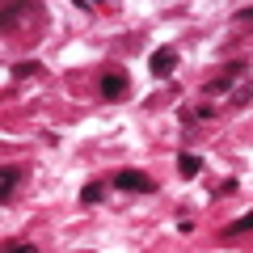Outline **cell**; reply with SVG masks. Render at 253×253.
I'll return each instance as SVG.
<instances>
[{"instance_id":"cell-1","label":"cell","mask_w":253,"mask_h":253,"mask_svg":"<svg viewBox=\"0 0 253 253\" xmlns=\"http://www.w3.org/2000/svg\"><path fill=\"white\" fill-rule=\"evenodd\" d=\"M114 186H118V190H131V194H152L156 181L148 177V173H139V169H118Z\"/></svg>"},{"instance_id":"cell-2","label":"cell","mask_w":253,"mask_h":253,"mask_svg":"<svg viewBox=\"0 0 253 253\" xmlns=\"http://www.w3.org/2000/svg\"><path fill=\"white\" fill-rule=\"evenodd\" d=\"M126 93H131L126 72H106V76H101V97H106V101H123Z\"/></svg>"},{"instance_id":"cell-3","label":"cell","mask_w":253,"mask_h":253,"mask_svg":"<svg viewBox=\"0 0 253 253\" xmlns=\"http://www.w3.org/2000/svg\"><path fill=\"white\" fill-rule=\"evenodd\" d=\"M148 68H152V76H169L173 68H177V51H169V46H165V51H156L152 59H148Z\"/></svg>"},{"instance_id":"cell-4","label":"cell","mask_w":253,"mask_h":253,"mask_svg":"<svg viewBox=\"0 0 253 253\" xmlns=\"http://www.w3.org/2000/svg\"><path fill=\"white\" fill-rule=\"evenodd\" d=\"M17 181H21V169L17 165H4V169H0V199H9Z\"/></svg>"},{"instance_id":"cell-5","label":"cell","mask_w":253,"mask_h":253,"mask_svg":"<svg viewBox=\"0 0 253 253\" xmlns=\"http://www.w3.org/2000/svg\"><path fill=\"white\" fill-rule=\"evenodd\" d=\"M101 199H106V186H101V181H89V186L81 190V203H84V207H93V203H101Z\"/></svg>"},{"instance_id":"cell-6","label":"cell","mask_w":253,"mask_h":253,"mask_svg":"<svg viewBox=\"0 0 253 253\" xmlns=\"http://www.w3.org/2000/svg\"><path fill=\"white\" fill-rule=\"evenodd\" d=\"M199 169H203L199 156H194V152H181V161H177V173H181V177H194Z\"/></svg>"},{"instance_id":"cell-7","label":"cell","mask_w":253,"mask_h":253,"mask_svg":"<svg viewBox=\"0 0 253 253\" xmlns=\"http://www.w3.org/2000/svg\"><path fill=\"white\" fill-rule=\"evenodd\" d=\"M228 232H232V236H236V232H253V211H245L241 219H232V224H228Z\"/></svg>"},{"instance_id":"cell-8","label":"cell","mask_w":253,"mask_h":253,"mask_svg":"<svg viewBox=\"0 0 253 253\" xmlns=\"http://www.w3.org/2000/svg\"><path fill=\"white\" fill-rule=\"evenodd\" d=\"M203 93H207V97H215V93H228V72H224V76H215V81H207V84H203Z\"/></svg>"},{"instance_id":"cell-9","label":"cell","mask_w":253,"mask_h":253,"mask_svg":"<svg viewBox=\"0 0 253 253\" xmlns=\"http://www.w3.org/2000/svg\"><path fill=\"white\" fill-rule=\"evenodd\" d=\"M236 190H241V181H236V177H224V181L215 186V194H236Z\"/></svg>"},{"instance_id":"cell-10","label":"cell","mask_w":253,"mask_h":253,"mask_svg":"<svg viewBox=\"0 0 253 253\" xmlns=\"http://www.w3.org/2000/svg\"><path fill=\"white\" fill-rule=\"evenodd\" d=\"M38 72V63H17V68H13V81H21V76H34Z\"/></svg>"},{"instance_id":"cell-11","label":"cell","mask_w":253,"mask_h":253,"mask_svg":"<svg viewBox=\"0 0 253 253\" xmlns=\"http://www.w3.org/2000/svg\"><path fill=\"white\" fill-rule=\"evenodd\" d=\"M4 253H38V249H34V245H26V241H21V245L13 241V245H9V249H4Z\"/></svg>"}]
</instances>
